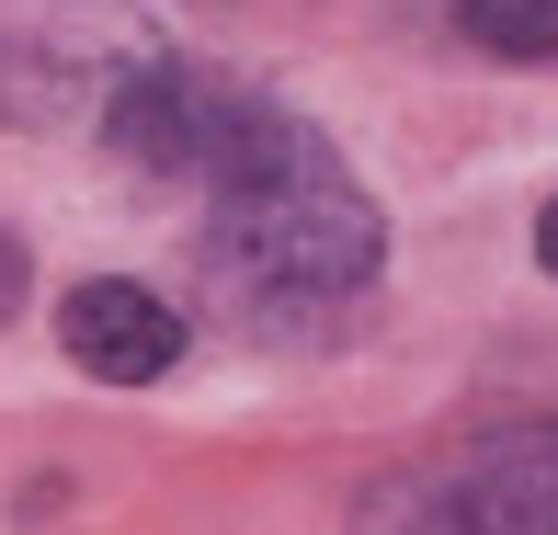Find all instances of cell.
<instances>
[{
	"label": "cell",
	"mask_w": 558,
	"mask_h": 535,
	"mask_svg": "<svg viewBox=\"0 0 558 535\" xmlns=\"http://www.w3.org/2000/svg\"><path fill=\"white\" fill-rule=\"evenodd\" d=\"M353 535H558V422L490 433V445L411 478H376Z\"/></svg>",
	"instance_id": "3957f363"
},
{
	"label": "cell",
	"mask_w": 558,
	"mask_h": 535,
	"mask_svg": "<svg viewBox=\"0 0 558 535\" xmlns=\"http://www.w3.org/2000/svg\"><path fill=\"white\" fill-rule=\"evenodd\" d=\"M251 104H263V92L217 81V69H194V58H160L148 81H125V92H114L104 148H114L125 171H148V183H183V194H206V171L228 160V137L251 125Z\"/></svg>",
	"instance_id": "277c9868"
},
{
	"label": "cell",
	"mask_w": 558,
	"mask_h": 535,
	"mask_svg": "<svg viewBox=\"0 0 558 535\" xmlns=\"http://www.w3.org/2000/svg\"><path fill=\"white\" fill-rule=\"evenodd\" d=\"M58 353L81 376H104V388H160V376L183 365V308H171L160 285L92 273V285H69V308H58Z\"/></svg>",
	"instance_id": "5b68a950"
},
{
	"label": "cell",
	"mask_w": 558,
	"mask_h": 535,
	"mask_svg": "<svg viewBox=\"0 0 558 535\" xmlns=\"http://www.w3.org/2000/svg\"><path fill=\"white\" fill-rule=\"evenodd\" d=\"M12 308H23V240L0 228V319H12Z\"/></svg>",
	"instance_id": "52a82bcc"
},
{
	"label": "cell",
	"mask_w": 558,
	"mask_h": 535,
	"mask_svg": "<svg viewBox=\"0 0 558 535\" xmlns=\"http://www.w3.org/2000/svg\"><path fill=\"white\" fill-rule=\"evenodd\" d=\"M376 263L388 217L342 171V148L286 104H251L228 160L206 171V273L251 308H342L376 285Z\"/></svg>",
	"instance_id": "6da1fadb"
},
{
	"label": "cell",
	"mask_w": 558,
	"mask_h": 535,
	"mask_svg": "<svg viewBox=\"0 0 558 535\" xmlns=\"http://www.w3.org/2000/svg\"><path fill=\"white\" fill-rule=\"evenodd\" d=\"M536 263H547V273H558V206H547V217H536Z\"/></svg>",
	"instance_id": "ba28073f"
},
{
	"label": "cell",
	"mask_w": 558,
	"mask_h": 535,
	"mask_svg": "<svg viewBox=\"0 0 558 535\" xmlns=\"http://www.w3.org/2000/svg\"><path fill=\"white\" fill-rule=\"evenodd\" d=\"M171 46L137 0H0V125H104L125 81H148Z\"/></svg>",
	"instance_id": "7a4b0ae2"
},
{
	"label": "cell",
	"mask_w": 558,
	"mask_h": 535,
	"mask_svg": "<svg viewBox=\"0 0 558 535\" xmlns=\"http://www.w3.org/2000/svg\"><path fill=\"white\" fill-rule=\"evenodd\" d=\"M445 23L490 69H558V0H456Z\"/></svg>",
	"instance_id": "8992f818"
}]
</instances>
